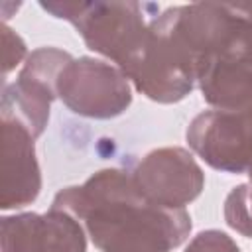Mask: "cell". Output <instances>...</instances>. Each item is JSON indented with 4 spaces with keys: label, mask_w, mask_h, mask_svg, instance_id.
Wrapping results in <instances>:
<instances>
[{
    "label": "cell",
    "mask_w": 252,
    "mask_h": 252,
    "mask_svg": "<svg viewBox=\"0 0 252 252\" xmlns=\"http://www.w3.org/2000/svg\"><path fill=\"white\" fill-rule=\"evenodd\" d=\"M51 209L83 222L100 252H171L193 226L185 209L154 205L138 191L132 173L122 169H100L85 183L61 189Z\"/></svg>",
    "instance_id": "1"
},
{
    "label": "cell",
    "mask_w": 252,
    "mask_h": 252,
    "mask_svg": "<svg viewBox=\"0 0 252 252\" xmlns=\"http://www.w3.org/2000/svg\"><path fill=\"white\" fill-rule=\"evenodd\" d=\"M55 18L71 22L87 47L122 67L144 43L159 8L146 2H39Z\"/></svg>",
    "instance_id": "2"
},
{
    "label": "cell",
    "mask_w": 252,
    "mask_h": 252,
    "mask_svg": "<svg viewBox=\"0 0 252 252\" xmlns=\"http://www.w3.org/2000/svg\"><path fill=\"white\" fill-rule=\"evenodd\" d=\"M120 71L138 93L161 104L183 100L197 85L191 59L154 20L142 47Z\"/></svg>",
    "instance_id": "3"
},
{
    "label": "cell",
    "mask_w": 252,
    "mask_h": 252,
    "mask_svg": "<svg viewBox=\"0 0 252 252\" xmlns=\"http://www.w3.org/2000/svg\"><path fill=\"white\" fill-rule=\"evenodd\" d=\"M57 96L87 118H114L132 104V87L120 67L94 57L71 59L59 75Z\"/></svg>",
    "instance_id": "4"
},
{
    "label": "cell",
    "mask_w": 252,
    "mask_h": 252,
    "mask_svg": "<svg viewBox=\"0 0 252 252\" xmlns=\"http://www.w3.org/2000/svg\"><path fill=\"white\" fill-rule=\"evenodd\" d=\"M71 53L59 47L32 51L14 83H2V118L22 122L35 138L45 130L51 102L57 98V81Z\"/></svg>",
    "instance_id": "5"
},
{
    "label": "cell",
    "mask_w": 252,
    "mask_h": 252,
    "mask_svg": "<svg viewBox=\"0 0 252 252\" xmlns=\"http://www.w3.org/2000/svg\"><path fill=\"white\" fill-rule=\"evenodd\" d=\"M185 136L189 148L213 169L252 171V106L203 110L191 120Z\"/></svg>",
    "instance_id": "6"
},
{
    "label": "cell",
    "mask_w": 252,
    "mask_h": 252,
    "mask_svg": "<svg viewBox=\"0 0 252 252\" xmlns=\"http://www.w3.org/2000/svg\"><path fill=\"white\" fill-rule=\"evenodd\" d=\"M138 191L154 205L185 209L205 187V173L185 148H158L130 171Z\"/></svg>",
    "instance_id": "7"
},
{
    "label": "cell",
    "mask_w": 252,
    "mask_h": 252,
    "mask_svg": "<svg viewBox=\"0 0 252 252\" xmlns=\"http://www.w3.org/2000/svg\"><path fill=\"white\" fill-rule=\"evenodd\" d=\"M2 252H87L83 224L69 213H18L2 219Z\"/></svg>",
    "instance_id": "8"
},
{
    "label": "cell",
    "mask_w": 252,
    "mask_h": 252,
    "mask_svg": "<svg viewBox=\"0 0 252 252\" xmlns=\"http://www.w3.org/2000/svg\"><path fill=\"white\" fill-rule=\"evenodd\" d=\"M41 171L35 156V136L18 120L2 118L0 207L22 209L37 199Z\"/></svg>",
    "instance_id": "9"
},
{
    "label": "cell",
    "mask_w": 252,
    "mask_h": 252,
    "mask_svg": "<svg viewBox=\"0 0 252 252\" xmlns=\"http://www.w3.org/2000/svg\"><path fill=\"white\" fill-rule=\"evenodd\" d=\"M248 183L232 187L224 199V220L226 224L246 238H252V171Z\"/></svg>",
    "instance_id": "10"
},
{
    "label": "cell",
    "mask_w": 252,
    "mask_h": 252,
    "mask_svg": "<svg viewBox=\"0 0 252 252\" xmlns=\"http://www.w3.org/2000/svg\"><path fill=\"white\" fill-rule=\"evenodd\" d=\"M185 252H240V246L226 232L209 228L193 236Z\"/></svg>",
    "instance_id": "11"
},
{
    "label": "cell",
    "mask_w": 252,
    "mask_h": 252,
    "mask_svg": "<svg viewBox=\"0 0 252 252\" xmlns=\"http://www.w3.org/2000/svg\"><path fill=\"white\" fill-rule=\"evenodd\" d=\"M24 59H28V49L24 39L10 30L6 24H2V71H4V81L10 71H14Z\"/></svg>",
    "instance_id": "12"
},
{
    "label": "cell",
    "mask_w": 252,
    "mask_h": 252,
    "mask_svg": "<svg viewBox=\"0 0 252 252\" xmlns=\"http://www.w3.org/2000/svg\"><path fill=\"white\" fill-rule=\"evenodd\" d=\"M234 4H236V8H238L246 18L252 20V2H234Z\"/></svg>",
    "instance_id": "13"
},
{
    "label": "cell",
    "mask_w": 252,
    "mask_h": 252,
    "mask_svg": "<svg viewBox=\"0 0 252 252\" xmlns=\"http://www.w3.org/2000/svg\"><path fill=\"white\" fill-rule=\"evenodd\" d=\"M248 106H252V102H250V104H248Z\"/></svg>",
    "instance_id": "14"
}]
</instances>
